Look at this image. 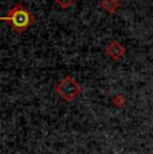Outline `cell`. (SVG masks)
Wrapping results in <instances>:
<instances>
[{"label": "cell", "instance_id": "1", "mask_svg": "<svg viewBox=\"0 0 153 154\" xmlns=\"http://www.w3.org/2000/svg\"><path fill=\"white\" fill-rule=\"evenodd\" d=\"M3 20L7 22L15 32L22 34L26 29H28V27L34 23L35 17L26 7H23L22 4H16V5H14V8L8 12L7 16L3 17Z\"/></svg>", "mask_w": 153, "mask_h": 154}, {"label": "cell", "instance_id": "2", "mask_svg": "<svg viewBox=\"0 0 153 154\" xmlns=\"http://www.w3.org/2000/svg\"><path fill=\"white\" fill-rule=\"evenodd\" d=\"M55 91H57L58 95H59L62 99L66 100V102H73V100L81 94L82 87L73 76L67 75L58 82V85L55 86Z\"/></svg>", "mask_w": 153, "mask_h": 154}, {"label": "cell", "instance_id": "3", "mask_svg": "<svg viewBox=\"0 0 153 154\" xmlns=\"http://www.w3.org/2000/svg\"><path fill=\"white\" fill-rule=\"evenodd\" d=\"M106 55L113 60H118L125 55V47L122 46L118 40H113L108 44L106 47Z\"/></svg>", "mask_w": 153, "mask_h": 154}, {"label": "cell", "instance_id": "4", "mask_svg": "<svg viewBox=\"0 0 153 154\" xmlns=\"http://www.w3.org/2000/svg\"><path fill=\"white\" fill-rule=\"evenodd\" d=\"M102 8H104L108 14H113L114 11L118 8V2H117V0H104Z\"/></svg>", "mask_w": 153, "mask_h": 154}, {"label": "cell", "instance_id": "5", "mask_svg": "<svg viewBox=\"0 0 153 154\" xmlns=\"http://www.w3.org/2000/svg\"><path fill=\"white\" fill-rule=\"evenodd\" d=\"M55 3H57L61 8H69L73 5L74 0H55Z\"/></svg>", "mask_w": 153, "mask_h": 154}, {"label": "cell", "instance_id": "6", "mask_svg": "<svg viewBox=\"0 0 153 154\" xmlns=\"http://www.w3.org/2000/svg\"><path fill=\"white\" fill-rule=\"evenodd\" d=\"M114 105L116 106H118V107H122L123 106V103H125V100H123V97L122 95H116L114 97Z\"/></svg>", "mask_w": 153, "mask_h": 154}]
</instances>
